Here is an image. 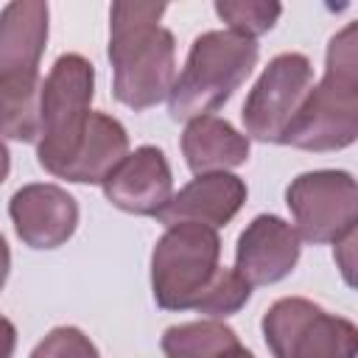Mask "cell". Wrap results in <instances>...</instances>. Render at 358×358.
<instances>
[{"instance_id":"1","label":"cell","mask_w":358,"mask_h":358,"mask_svg":"<svg viewBox=\"0 0 358 358\" xmlns=\"http://www.w3.org/2000/svg\"><path fill=\"white\" fill-rule=\"evenodd\" d=\"M221 241L213 227L173 224L151 252V288L165 310H199L210 319L238 313L252 285L235 271L221 268Z\"/></svg>"},{"instance_id":"2","label":"cell","mask_w":358,"mask_h":358,"mask_svg":"<svg viewBox=\"0 0 358 358\" xmlns=\"http://www.w3.org/2000/svg\"><path fill=\"white\" fill-rule=\"evenodd\" d=\"M162 14V3H115L109 11L112 90L134 112L157 106L176 81V42L159 25Z\"/></svg>"},{"instance_id":"3","label":"cell","mask_w":358,"mask_h":358,"mask_svg":"<svg viewBox=\"0 0 358 358\" xmlns=\"http://www.w3.org/2000/svg\"><path fill=\"white\" fill-rule=\"evenodd\" d=\"M355 22L330 39L327 67L319 87H310L282 143L305 151H338L358 137V50Z\"/></svg>"},{"instance_id":"4","label":"cell","mask_w":358,"mask_h":358,"mask_svg":"<svg viewBox=\"0 0 358 358\" xmlns=\"http://www.w3.org/2000/svg\"><path fill=\"white\" fill-rule=\"evenodd\" d=\"M260 48L232 31H207L190 45L185 70L171 87L168 112L173 120H196L224 106L249 78Z\"/></svg>"},{"instance_id":"5","label":"cell","mask_w":358,"mask_h":358,"mask_svg":"<svg viewBox=\"0 0 358 358\" xmlns=\"http://www.w3.org/2000/svg\"><path fill=\"white\" fill-rule=\"evenodd\" d=\"M92 87L95 70L78 53L59 56L48 78L42 81V129L36 140V157L39 165L53 176L62 173L90 123Z\"/></svg>"},{"instance_id":"6","label":"cell","mask_w":358,"mask_h":358,"mask_svg":"<svg viewBox=\"0 0 358 358\" xmlns=\"http://www.w3.org/2000/svg\"><path fill=\"white\" fill-rule=\"evenodd\" d=\"M263 336L274 358H355L358 330L310 299H277L263 316Z\"/></svg>"},{"instance_id":"7","label":"cell","mask_w":358,"mask_h":358,"mask_svg":"<svg viewBox=\"0 0 358 358\" xmlns=\"http://www.w3.org/2000/svg\"><path fill=\"white\" fill-rule=\"evenodd\" d=\"M285 204L294 215V232L310 243H338L358 224V185L347 171L299 173Z\"/></svg>"},{"instance_id":"8","label":"cell","mask_w":358,"mask_h":358,"mask_svg":"<svg viewBox=\"0 0 358 358\" xmlns=\"http://www.w3.org/2000/svg\"><path fill=\"white\" fill-rule=\"evenodd\" d=\"M313 87V67L302 53H280L260 73L243 103V129L260 143H282Z\"/></svg>"},{"instance_id":"9","label":"cell","mask_w":358,"mask_h":358,"mask_svg":"<svg viewBox=\"0 0 358 358\" xmlns=\"http://www.w3.org/2000/svg\"><path fill=\"white\" fill-rule=\"evenodd\" d=\"M8 215L20 241L31 249H56L78 227L76 199L56 185H25L11 196Z\"/></svg>"},{"instance_id":"10","label":"cell","mask_w":358,"mask_h":358,"mask_svg":"<svg viewBox=\"0 0 358 358\" xmlns=\"http://www.w3.org/2000/svg\"><path fill=\"white\" fill-rule=\"evenodd\" d=\"M103 196L117 210L134 215H159L173 196V179L165 154L154 145H140L126 154L106 176Z\"/></svg>"},{"instance_id":"11","label":"cell","mask_w":358,"mask_h":358,"mask_svg":"<svg viewBox=\"0 0 358 358\" xmlns=\"http://www.w3.org/2000/svg\"><path fill=\"white\" fill-rule=\"evenodd\" d=\"M299 260V235L280 215H257L238 238L235 271L249 285L285 280Z\"/></svg>"},{"instance_id":"12","label":"cell","mask_w":358,"mask_h":358,"mask_svg":"<svg viewBox=\"0 0 358 358\" xmlns=\"http://www.w3.org/2000/svg\"><path fill=\"white\" fill-rule=\"evenodd\" d=\"M246 201V185L229 171L204 173L185 185L165 210L157 215L165 227L173 224H204V227H224L235 218V213Z\"/></svg>"},{"instance_id":"13","label":"cell","mask_w":358,"mask_h":358,"mask_svg":"<svg viewBox=\"0 0 358 358\" xmlns=\"http://www.w3.org/2000/svg\"><path fill=\"white\" fill-rule=\"evenodd\" d=\"M126 154H129V134L120 126V120L103 112H92L59 179L81 182V185H103Z\"/></svg>"},{"instance_id":"14","label":"cell","mask_w":358,"mask_h":358,"mask_svg":"<svg viewBox=\"0 0 358 358\" xmlns=\"http://www.w3.org/2000/svg\"><path fill=\"white\" fill-rule=\"evenodd\" d=\"M182 154L196 176L238 168L249 159V137L241 134L229 120L204 115L187 120L182 134Z\"/></svg>"},{"instance_id":"15","label":"cell","mask_w":358,"mask_h":358,"mask_svg":"<svg viewBox=\"0 0 358 358\" xmlns=\"http://www.w3.org/2000/svg\"><path fill=\"white\" fill-rule=\"evenodd\" d=\"M48 42V3L17 0L0 11V73L36 70Z\"/></svg>"},{"instance_id":"16","label":"cell","mask_w":358,"mask_h":358,"mask_svg":"<svg viewBox=\"0 0 358 358\" xmlns=\"http://www.w3.org/2000/svg\"><path fill=\"white\" fill-rule=\"evenodd\" d=\"M42 78L39 70L0 73V134L20 143L39 140L42 129Z\"/></svg>"},{"instance_id":"17","label":"cell","mask_w":358,"mask_h":358,"mask_svg":"<svg viewBox=\"0 0 358 358\" xmlns=\"http://www.w3.org/2000/svg\"><path fill=\"white\" fill-rule=\"evenodd\" d=\"M241 341L232 327L218 319L204 322H185L173 324L162 333V352L165 358H215L221 352L235 350Z\"/></svg>"},{"instance_id":"18","label":"cell","mask_w":358,"mask_h":358,"mask_svg":"<svg viewBox=\"0 0 358 358\" xmlns=\"http://www.w3.org/2000/svg\"><path fill=\"white\" fill-rule=\"evenodd\" d=\"M215 14L229 25L232 34L255 39L274 28L277 17L282 14L280 3H260V0H218Z\"/></svg>"},{"instance_id":"19","label":"cell","mask_w":358,"mask_h":358,"mask_svg":"<svg viewBox=\"0 0 358 358\" xmlns=\"http://www.w3.org/2000/svg\"><path fill=\"white\" fill-rule=\"evenodd\" d=\"M28 358H98V350L78 327H56L34 347Z\"/></svg>"},{"instance_id":"20","label":"cell","mask_w":358,"mask_h":358,"mask_svg":"<svg viewBox=\"0 0 358 358\" xmlns=\"http://www.w3.org/2000/svg\"><path fill=\"white\" fill-rule=\"evenodd\" d=\"M14 347H17V330L6 316H0V358H11Z\"/></svg>"},{"instance_id":"21","label":"cell","mask_w":358,"mask_h":358,"mask_svg":"<svg viewBox=\"0 0 358 358\" xmlns=\"http://www.w3.org/2000/svg\"><path fill=\"white\" fill-rule=\"evenodd\" d=\"M8 268H11V252H8L6 238L0 235V291H3V285L8 280Z\"/></svg>"},{"instance_id":"22","label":"cell","mask_w":358,"mask_h":358,"mask_svg":"<svg viewBox=\"0 0 358 358\" xmlns=\"http://www.w3.org/2000/svg\"><path fill=\"white\" fill-rule=\"evenodd\" d=\"M8 171H11V157H8V148H6V143L0 140V185L8 179Z\"/></svg>"},{"instance_id":"23","label":"cell","mask_w":358,"mask_h":358,"mask_svg":"<svg viewBox=\"0 0 358 358\" xmlns=\"http://www.w3.org/2000/svg\"><path fill=\"white\" fill-rule=\"evenodd\" d=\"M215 358H255L249 350H243L241 344L235 347V350H229V352H221V355H215Z\"/></svg>"}]
</instances>
